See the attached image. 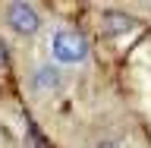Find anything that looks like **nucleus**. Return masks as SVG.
Masks as SVG:
<instances>
[{
  "label": "nucleus",
  "instance_id": "obj_1",
  "mask_svg": "<svg viewBox=\"0 0 151 148\" xmlns=\"http://www.w3.org/2000/svg\"><path fill=\"white\" fill-rule=\"evenodd\" d=\"M47 51H50L57 66H76V63H82L85 57H88L85 38L79 35V32H73V28H57L54 35H50Z\"/></svg>",
  "mask_w": 151,
  "mask_h": 148
},
{
  "label": "nucleus",
  "instance_id": "obj_2",
  "mask_svg": "<svg viewBox=\"0 0 151 148\" xmlns=\"http://www.w3.org/2000/svg\"><path fill=\"white\" fill-rule=\"evenodd\" d=\"M63 88H66L63 66L44 60V63H35L28 69V92L35 95V98H54V95H60Z\"/></svg>",
  "mask_w": 151,
  "mask_h": 148
},
{
  "label": "nucleus",
  "instance_id": "obj_3",
  "mask_svg": "<svg viewBox=\"0 0 151 148\" xmlns=\"http://www.w3.org/2000/svg\"><path fill=\"white\" fill-rule=\"evenodd\" d=\"M6 25L16 35H35L41 28V13L32 3H9L6 6Z\"/></svg>",
  "mask_w": 151,
  "mask_h": 148
},
{
  "label": "nucleus",
  "instance_id": "obj_4",
  "mask_svg": "<svg viewBox=\"0 0 151 148\" xmlns=\"http://www.w3.org/2000/svg\"><path fill=\"white\" fill-rule=\"evenodd\" d=\"M135 25L129 16H120V13H107L104 16V32H129Z\"/></svg>",
  "mask_w": 151,
  "mask_h": 148
},
{
  "label": "nucleus",
  "instance_id": "obj_5",
  "mask_svg": "<svg viewBox=\"0 0 151 148\" xmlns=\"http://www.w3.org/2000/svg\"><path fill=\"white\" fill-rule=\"evenodd\" d=\"M91 148H126V145L116 142V139H104V142H98V145H91Z\"/></svg>",
  "mask_w": 151,
  "mask_h": 148
},
{
  "label": "nucleus",
  "instance_id": "obj_6",
  "mask_svg": "<svg viewBox=\"0 0 151 148\" xmlns=\"http://www.w3.org/2000/svg\"><path fill=\"white\" fill-rule=\"evenodd\" d=\"M0 60H3V41H0Z\"/></svg>",
  "mask_w": 151,
  "mask_h": 148
}]
</instances>
